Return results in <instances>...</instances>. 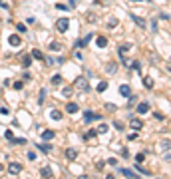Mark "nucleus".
Returning a JSON list of instances; mask_svg holds the SVG:
<instances>
[{"label": "nucleus", "mask_w": 171, "mask_h": 179, "mask_svg": "<svg viewBox=\"0 0 171 179\" xmlns=\"http://www.w3.org/2000/svg\"><path fill=\"white\" fill-rule=\"evenodd\" d=\"M74 86L78 88V90H82V92H88V90H90V84H88V78H84V76H80V78H76V82H74Z\"/></svg>", "instance_id": "1"}, {"label": "nucleus", "mask_w": 171, "mask_h": 179, "mask_svg": "<svg viewBox=\"0 0 171 179\" xmlns=\"http://www.w3.org/2000/svg\"><path fill=\"white\" fill-rule=\"evenodd\" d=\"M68 28H70V20L68 18H60L58 22H56V30H58V32H68Z\"/></svg>", "instance_id": "2"}, {"label": "nucleus", "mask_w": 171, "mask_h": 179, "mask_svg": "<svg viewBox=\"0 0 171 179\" xmlns=\"http://www.w3.org/2000/svg\"><path fill=\"white\" fill-rule=\"evenodd\" d=\"M8 173H10V175H20V173H22V165H20L18 161H12V163L8 165Z\"/></svg>", "instance_id": "3"}, {"label": "nucleus", "mask_w": 171, "mask_h": 179, "mask_svg": "<svg viewBox=\"0 0 171 179\" xmlns=\"http://www.w3.org/2000/svg\"><path fill=\"white\" fill-rule=\"evenodd\" d=\"M129 127H132L133 132H137V129L143 127V121H141L139 118H129Z\"/></svg>", "instance_id": "4"}, {"label": "nucleus", "mask_w": 171, "mask_h": 179, "mask_svg": "<svg viewBox=\"0 0 171 179\" xmlns=\"http://www.w3.org/2000/svg\"><path fill=\"white\" fill-rule=\"evenodd\" d=\"M96 119H99L98 113L90 112V110H86V112H84V121H86V123H92V121H96Z\"/></svg>", "instance_id": "5"}, {"label": "nucleus", "mask_w": 171, "mask_h": 179, "mask_svg": "<svg viewBox=\"0 0 171 179\" xmlns=\"http://www.w3.org/2000/svg\"><path fill=\"white\" fill-rule=\"evenodd\" d=\"M132 22H135L139 28H147V20L141 18V16H137V14H132Z\"/></svg>", "instance_id": "6"}, {"label": "nucleus", "mask_w": 171, "mask_h": 179, "mask_svg": "<svg viewBox=\"0 0 171 179\" xmlns=\"http://www.w3.org/2000/svg\"><path fill=\"white\" fill-rule=\"evenodd\" d=\"M8 44L14 46V48H18L20 44H22V38H20L18 34H12V36H8Z\"/></svg>", "instance_id": "7"}, {"label": "nucleus", "mask_w": 171, "mask_h": 179, "mask_svg": "<svg viewBox=\"0 0 171 179\" xmlns=\"http://www.w3.org/2000/svg\"><path fill=\"white\" fill-rule=\"evenodd\" d=\"M92 38H94V34H88L86 38H82V40H78V42H76V46H78V48H86L88 44H90V40H92Z\"/></svg>", "instance_id": "8"}, {"label": "nucleus", "mask_w": 171, "mask_h": 179, "mask_svg": "<svg viewBox=\"0 0 171 179\" xmlns=\"http://www.w3.org/2000/svg\"><path fill=\"white\" fill-rule=\"evenodd\" d=\"M76 157H78V149H74V147H68V149H66V159H68V161H74Z\"/></svg>", "instance_id": "9"}, {"label": "nucleus", "mask_w": 171, "mask_h": 179, "mask_svg": "<svg viewBox=\"0 0 171 179\" xmlns=\"http://www.w3.org/2000/svg\"><path fill=\"white\" fill-rule=\"evenodd\" d=\"M151 110V106L147 104V102H141V104H137V113H147Z\"/></svg>", "instance_id": "10"}, {"label": "nucleus", "mask_w": 171, "mask_h": 179, "mask_svg": "<svg viewBox=\"0 0 171 179\" xmlns=\"http://www.w3.org/2000/svg\"><path fill=\"white\" fill-rule=\"evenodd\" d=\"M121 173H124V175H125L127 179H139V175H137V173H133L132 169H127V167H124V169H121Z\"/></svg>", "instance_id": "11"}, {"label": "nucleus", "mask_w": 171, "mask_h": 179, "mask_svg": "<svg viewBox=\"0 0 171 179\" xmlns=\"http://www.w3.org/2000/svg\"><path fill=\"white\" fill-rule=\"evenodd\" d=\"M54 135H56V132H54V129H44L42 139H44V141H50V139H54Z\"/></svg>", "instance_id": "12"}, {"label": "nucleus", "mask_w": 171, "mask_h": 179, "mask_svg": "<svg viewBox=\"0 0 171 179\" xmlns=\"http://www.w3.org/2000/svg\"><path fill=\"white\" fill-rule=\"evenodd\" d=\"M40 175H42L44 179H50V177H52V169H50L48 165H44L42 169H40Z\"/></svg>", "instance_id": "13"}, {"label": "nucleus", "mask_w": 171, "mask_h": 179, "mask_svg": "<svg viewBox=\"0 0 171 179\" xmlns=\"http://www.w3.org/2000/svg\"><path fill=\"white\" fill-rule=\"evenodd\" d=\"M119 94H121L124 98H127V96H132V88L127 86V84H124V86H119Z\"/></svg>", "instance_id": "14"}, {"label": "nucleus", "mask_w": 171, "mask_h": 179, "mask_svg": "<svg viewBox=\"0 0 171 179\" xmlns=\"http://www.w3.org/2000/svg\"><path fill=\"white\" fill-rule=\"evenodd\" d=\"M129 50H132V46H129V44H121V46L118 48V54H119V58H121V56H125V54L129 52Z\"/></svg>", "instance_id": "15"}, {"label": "nucleus", "mask_w": 171, "mask_h": 179, "mask_svg": "<svg viewBox=\"0 0 171 179\" xmlns=\"http://www.w3.org/2000/svg\"><path fill=\"white\" fill-rule=\"evenodd\" d=\"M50 118H52L54 121H60V119L64 118V113L60 112V110H52V112H50Z\"/></svg>", "instance_id": "16"}, {"label": "nucleus", "mask_w": 171, "mask_h": 179, "mask_svg": "<svg viewBox=\"0 0 171 179\" xmlns=\"http://www.w3.org/2000/svg\"><path fill=\"white\" fill-rule=\"evenodd\" d=\"M46 88H42L40 90V94H38V106H44V102H46Z\"/></svg>", "instance_id": "17"}, {"label": "nucleus", "mask_w": 171, "mask_h": 179, "mask_svg": "<svg viewBox=\"0 0 171 179\" xmlns=\"http://www.w3.org/2000/svg\"><path fill=\"white\" fill-rule=\"evenodd\" d=\"M143 88H145V90H153V78L145 76V78H143Z\"/></svg>", "instance_id": "18"}, {"label": "nucleus", "mask_w": 171, "mask_h": 179, "mask_svg": "<svg viewBox=\"0 0 171 179\" xmlns=\"http://www.w3.org/2000/svg\"><path fill=\"white\" fill-rule=\"evenodd\" d=\"M96 44H98V48H105L107 46V38L105 36H98L96 38Z\"/></svg>", "instance_id": "19"}, {"label": "nucleus", "mask_w": 171, "mask_h": 179, "mask_svg": "<svg viewBox=\"0 0 171 179\" xmlns=\"http://www.w3.org/2000/svg\"><path fill=\"white\" fill-rule=\"evenodd\" d=\"M36 147H38L40 151H44V153H50V151H52V145H50V143H38Z\"/></svg>", "instance_id": "20"}, {"label": "nucleus", "mask_w": 171, "mask_h": 179, "mask_svg": "<svg viewBox=\"0 0 171 179\" xmlns=\"http://www.w3.org/2000/svg\"><path fill=\"white\" fill-rule=\"evenodd\" d=\"M66 110H68V113H78L80 112V106H78V104H68Z\"/></svg>", "instance_id": "21"}, {"label": "nucleus", "mask_w": 171, "mask_h": 179, "mask_svg": "<svg viewBox=\"0 0 171 179\" xmlns=\"http://www.w3.org/2000/svg\"><path fill=\"white\" fill-rule=\"evenodd\" d=\"M30 64H32V58H30V56H22V66H24V70H28V68H30Z\"/></svg>", "instance_id": "22"}, {"label": "nucleus", "mask_w": 171, "mask_h": 179, "mask_svg": "<svg viewBox=\"0 0 171 179\" xmlns=\"http://www.w3.org/2000/svg\"><path fill=\"white\" fill-rule=\"evenodd\" d=\"M30 58H34V60H44V54L40 52V50H32V52H30Z\"/></svg>", "instance_id": "23"}, {"label": "nucleus", "mask_w": 171, "mask_h": 179, "mask_svg": "<svg viewBox=\"0 0 171 179\" xmlns=\"http://www.w3.org/2000/svg\"><path fill=\"white\" fill-rule=\"evenodd\" d=\"M115 70H118V64H113V62H110V64L105 66V72L107 74H115Z\"/></svg>", "instance_id": "24"}, {"label": "nucleus", "mask_w": 171, "mask_h": 179, "mask_svg": "<svg viewBox=\"0 0 171 179\" xmlns=\"http://www.w3.org/2000/svg\"><path fill=\"white\" fill-rule=\"evenodd\" d=\"M135 169H137L139 173H143V175H151V171H149V169H145L141 163H135Z\"/></svg>", "instance_id": "25"}, {"label": "nucleus", "mask_w": 171, "mask_h": 179, "mask_svg": "<svg viewBox=\"0 0 171 179\" xmlns=\"http://www.w3.org/2000/svg\"><path fill=\"white\" fill-rule=\"evenodd\" d=\"M86 20H88L90 24H94V22L98 20V16H96V14H94V12H88V14H86Z\"/></svg>", "instance_id": "26"}, {"label": "nucleus", "mask_w": 171, "mask_h": 179, "mask_svg": "<svg viewBox=\"0 0 171 179\" xmlns=\"http://www.w3.org/2000/svg\"><path fill=\"white\" fill-rule=\"evenodd\" d=\"M50 50H54V52H60V50H62V44H60V42H50Z\"/></svg>", "instance_id": "27"}, {"label": "nucleus", "mask_w": 171, "mask_h": 179, "mask_svg": "<svg viewBox=\"0 0 171 179\" xmlns=\"http://www.w3.org/2000/svg\"><path fill=\"white\" fill-rule=\"evenodd\" d=\"M96 90H98V92H105V90H107V82H104V80H102L98 86H96Z\"/></svg>", "instance_id": "28"}, {"label": "nucleus", "mask_w": 171, "mask_h": 179, "mask_svg": "<svg viewBox=\"0 0 171 179\" xmlns=\"http://www.w3.org/2000/svg\"><path fill=\"white\" fill-rule=\"evenodd\" d=\"M72 94H74V88H70V86H68V88H64V90H62V96H64V98H70Z\"/></svg>", "instance_id": "29"}, {"label": "nucleus", "mask_w": 171, "mask_h": 179, "mask_svg": "<svg viewBox=\"0 0 171 179\" xmlns=\"http://www.w3.org/2000/svg\"><path fill=\"white\" fill-rule=\"evenodd\" d=\"M10 143H18V145H26V139H24V137H14V139H10Z\"/></svg>", "instance_id": "30"}, {"label": "nucleus", "mask_w": 171, "mask_h": 179, "mask_svg": "<svg viewBox=\"0 0 171 179\" xmlns=\"http://www.w3.org/2000/svg\"><path fill=\"white\" fill-rule=\"evenodd\" d=\"M107 129H110V127H107V123H99L96 132H98V133H107Z\"/></svg>", "instance_id": "31"}, {"label": "nucleus", "mask_w": 171, "mask_h": 179, "mask_svg": "<svg viewBox=\"0 0 171 179\" xmlns=\"http://www.w3.org/2000/svg\"><path fill=\"white\" fill-rule=\"evenodd\" d=\"M60 84H62V76H60V74H56V76L52 78V86H60Z\"/></svg>", "instance_id": "32"}, {"label": "nucleus", "mask_w": 171, "mask_h": 179, "mask_svg": "<svg viewBox=\"0 0 171 179\" xmlns=\"http://www.w3.org/2000/svg\"><path fill=\"white\" fill-rule=\"evenodd\" d=\"M127 98H129V102H127V107H133V106H135V102H137V98H135L133 94H132V96H127Z\"/></svg>", "instance_id": "33"}, {"label": "nucleus", "mask_w": 171, "mask_h": 179, "mask_svg": "<svg viewBox=\"0 0 171 179\" xmlns=\"http://www.w3.org/2000/svg\"><path fill=\"white\" fill-rule=\"evenodd\" d=\"M169 147H171V141L169 139H165L163 143H161V149H163V151H169Z\"/></svg>", "instance_id": "34"}, {"label": "nucleus", "mask_w": 171, "mask_h": 179, "mask_svg": "<svg viewBox=\"0 0 171 179\" xmlns=\"http://www.w3.org/2000/svg\"><path fill=\"white\" fill-rule=\"evenodd\" d=\"M118 22H119L118 18H110V22H107V28H115V26H118Z\"/></svg>", "instance_id": "35"}, {"label": "nucleus", "mask_w": 171, "mask_h": 179, "mask_svg": "<svg viewBox=\"0 0 171 179\" xmlns=\"http://www.w3.org/2000/svg\"><path fill=\"white\" fill-rule=\"evenodd\" d=\"M14 90H22V88H24V82H20V80H18V82H14Z\"/></svg>", "instance_id": "36"}, {"label": "nucleus", "mask_w": 171, "mask_h": 179, "mask_svg": "<svg viewBox=\"0 0 171 179\" xmlns=\"http://www.w3.org/2000/svg\"><path fill=\"white\" fill-rule=\"evenodd\" d=\"M16 30H18L20 34H24V32H26V26H24V24H20V22H18V24H16Z\"/></svg>", "instance_id": "37"}, {"label": "nucleus", "mask_w": 171, "mask_h": 179, "mask_svg": "<svg viewBox=\"0 0 171 179\" xmlns=\"http://www.w3.org/2000/svg\"><path fill=\"white\" fill-rule=\"evenodd\" d=\"M159 20H163V22H169V14H167V12H161V14H159Z\"/></svg>", "instance_id": "38"}, {"label": "nucleus", "mask_w": 171, "mask_h": 179, "mask_svg": "<svg viewBox=\"0 0 171 179\" xmlns=\"http://www.w3.org/2000/svg\"><path fill=\"white\" fill-rule=\"evenodd\" d=\"M143 159H145V153H137V155H135V161H137V163H143Z\"/></svg>", "instance_id": "39"}, {"label": "nucleus", "mask_w": 171, "mask_h": 179, "mask_svg": "<svg viewBox=\"0 0 171 179\" xmlns=\"http://www.w3.org/2000/svg\"><path fill=\"white\" fill-rule=\"evenodd\" d=\"M104 167H105V161H102V159H99L98 163H96V169H98V171H102Z\"/></svg>", "instance_id": "40"}, {"label": "nucleus", "mask_w": 171, "mask_h": 179, "mask_svg": "<svg viewBox=\"0 0 171 179\" xmlns=\"http://www.w3.org/2000/svg\"><path fill=\"white\" fill-rule=\"evenodd\" d=\"M113 127H115L118 132H121V129H124V123H121V121H113Z\"/></svg>", "instance_id": "41"}, {"label": "nucleus", "mask_w": 171, "mask_h": 179, "mask_svg": "<svg viewBox=\"0 0 171 179\" xmlns=\"http://www.w3.org/2000/svg\"><path fill=\"white\" fill-rule=\"evenodd\" d=\"M137 137V133L135 132H132V133H127V141H133V139Z\"/></svg>", "instance_id": "42"}, {"label": "nucleus", "mask_w": 171, "mask_h": 179, "mask_svg": "<svg viewBox=\"0 0 171 179\" xmlns=\"http://www.w3.org/2000/svg\"><path fill=\"white\" fill-rule=\"evenodd\" d=\"M4 135H6V139H8V141H10V139H14V133H12V129H8V132L4 133Z\"/></svg>", "instance_id": "43"}, {"label": "nucleus", "mask_w": 171, "mask_h": 179, "mask_svg": "<svg viewBox=\"0 0 171 179\" xmlns=\"http://www.w3.org/2000/svg\"><path fill=\"white\" fill-rule=\"evenodd\" d=\"M44 62H46L48 66H52V64H54V62H56V60H54V58H46V56H44Z\"/></svg>", "instance_id": "44"}, {"label": "nucleus", "mask_w": 171, "mask_h": 179, "mask_svg": "<svg viewBox=\"0 0 171 179\" xmlns=\"http://www.w3.org/2000/svg\"><path fill=\"white\" fill-rule=\"evenodd\" d=\"M153 118H155V119H159V121H163V119H165V115H163V113H155V115H153Z\"/></svg>", "instance_id": "45"}, {"label": "nucleus", "mask_w": 171, "mask_h": 179, "mask_svg": "<svg viewBox=\"0 0 171 179\" xmlns=\"http://www.w3.org/2000/svg\"><path fill=\"white\" fill-rule=\"evenodd\" d=\"M129 68H133V70H139V68H141V64H139V62H133V64H129Z\"/></svg>", "instance_id": "46"}, {"label": "nucleus", "mask_w": 171, "mask_h": 179, "mask_svg": "<svg viewBox=\"0 0 171 179\" xmlns=\"http://www.w3.org/2000/svg\"><path fill=\"white\" fill-rule=\"evenodd\" d=\"M0 113H2V115H8L10 110H8V107H0Z\"/></svg>", "instance_id": "47"}, {"label": "nucleus", "mask_w": 171, "mask_h": 179, "mask_svg": "<svg viewBox=\"0 0 171 179\" xmlns=\"http://www.w3.org/2000/svg\"><path fill=\"white\" fill-rule=\"evenodd\" d=\"M56 8H58V10H68L70 6H66V4H56Z\"/></svg>", "instance_id": "48"}, {"label": "nucleus", "mask_w": 171, "mask_h": 179, "mask_svg": "<svg viewBox=\"0 0 171 179\" xmlns=\"http://www.w3.org/2000/svg\"><path fill=\"white\" fill-rule=\"evenodd\" d=\"M28 159H30V161H32V159H36V153H34V151H28Z\"/></svg>", "instance_id": "49"}, {"label": "nucleus", "mask_w": 171, "mask_h": 179, "mask_svg": "<svg viewBox=\"0 0 171 179\" xmlns=\"http://www.w3.org/2000/svg\"><path fill=\"white\" fill-rule=\"evenodd\" d=\"M107 165H113V167H115V165H118V161H115V159H107Z\"/></svg>", "instance_id": "50"}, {"label": "nucleus", "mask_w": 171, "mask_h": 179, "mask_svg": "<svg viewBox=\"0 0 171 179\" xmlns=\"http://www.w3.org/2000/svg\"><path fill=\"white\" fill-rule=\"evenodd\" d=\"M76 2H78V0H70V8H74V6H76Z\"/></svg>", "instance_id": "51"}, {"label": "nucleus", "mask_w": 171, "mask_h": 179, "mask_svg": "<svg viewBox=\"0 0 171 179\" xmlns=\"http://www.w3.org/2000/svg\"><path fill=\"white\" fill-rule=\"evenodd\" d=\"M78 179H90V175H80Z\"/></svg>", "instance_id": "52"}, {"label": "nucleus", "mask_w": 171, "mask_h": 179, "mask_svg": "<svg viewBox=\"0 0 171 179\" xmlns=\"http://www.w3.org/2000/svg\"><path fill=\"white\" fill-rule=\"evenodd\" d=\"M105 179H113V175H107V177H105Z\"/></svg>", "instance_id": "53"}, {"label": "nucleus", "mask_w": 171, "mask_h": 179, "mask_svg": "<svg viewBox=\"0 0 171 179\" xmlns=\"http://www.w3.org/2000/svg\"><path fill=\"white\" fill-rule=\"evenodd\" d=\"M2 169H4V165H2V163H0V171H2Z\"/></svg>", "instance_id": "54"}, {"label": "nucleus", "mask_w": 171, "mask_h": 179, "mask_svg": "<svg viewBox=\"0 0 171 179\" xmlns=\"http://www.w3.org/2000/svg\"><path fill=\"white\" fill-rule=\"evenodd\" d=\"M133 2H139V0H133Z\"/></svg>", "instance_id": "55"}]
</instances>
